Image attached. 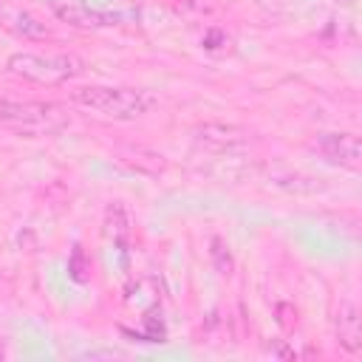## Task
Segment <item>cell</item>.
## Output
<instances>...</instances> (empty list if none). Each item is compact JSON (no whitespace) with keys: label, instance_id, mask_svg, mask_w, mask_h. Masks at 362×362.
Instances as JSON below:
<instances>
[{"label":"cell","instance_id":"1","mask_svg":"<svg viewBox=\"0 0 362 362\" xmlns=\"http://www.w3.org/2000/svg\"><path fill=\"white\" fill-rule=\"evenodd\" d=\"M71 102H76L79 107H88L93 113H102L107 119H116V122H133L156 105V96L150 90H141V88L90 85V88L74 90Z\"/></svg>","mask_w":362,"mask_h":362},{"label":"cell","instance_id":"2","mask_svg":"<svg viewBox=\"0 0 362 362\" xmlns=\"http://www.w3.org/2000/svg\"><path fill=\"white\" fill-rule=\"evenodd\" d=\"M8 74L37 82V85H62L85 71V62L76 54H34V51H17L6 62Z\"/></svg>","mask_w":362,"mask_h":362},{"label":"cell","instance_id":"3","mask_svg":"<svg viewBox=\"0 0 362 362\" xmlns=\"http://www.w3.org/2000/svg\"><path fill=\"white\" fill-rule=\"evenodd\" d=\"M0 122L6 124H14L17 130L23 133H31V136H45V133H57L62 130L71 116L62 105L57 102H40V99H25V102H17V99H0Z\"/></svg>","mask_w":362,"mask_h":362},{"label":"cell","instance_id":"4","mask_svg":"<svg viewBox=\"0 0 362 362\" xmlns=\"http://www.w3.org/2000/svg\"><path fill=\"white\" fill-rule=\"evenodd\" d=\"M249 130L238 127V124H226V122H204L195 127V141L206 150H232L249 141Z\"/></svg>","mask_w":362,"mask_h":362},{"label":"cell","instance_id":"5","mask_svg":"<svg viewBox=\"0 0 362 362\" xmlns=\"http://www.w3.org/2000/svg\"><path fill=\"white\" fill-rule=\"evenodd\" d=\"M317 150L328 161L342 164V167H356L359 156H362L359 136H354V133H322V136H317Z\"/></svg>","mask_w":362,"mask_h":362},{"label":"cell","instance_id":"6","mask_svg":"<svg viewBox=\"0 0 362 362\" xmlns=\"http://www.w3.org/2000/svg\"><path fill=\"white\" fill-rule=\"evenodd\" d=\"M48 6H51V11H54L59 20L71 23V25H76V28L110 25V20H113L110 14H102V11L88 8L82 0H48Z\"/></svg>","mask_w":362,"mask_h":362},{"label":"cell","instance_id":"7","mask_svg":"<svg viewBox=\"0 0 362 362\" xmlns=\"http://www.w3.org/2000/svg\"><path fill=\"white\" fill-rule=\"evenodd\" d=\"M0 20H3V25H8L14 34H20L25 40H45L51 34L48 25L40 17H34L31 11H25V8H3Z\"/></svg>","mask_w":362,"mask_h":362},{"label":"cell","instance_id":"8","mask_svg":"<svg viewBox=\"0 0 362 362\" xmlns=\"http://www.w3.org/2000/svg\"><path fill=\"white\" fill-rule=\"evenodd\" d=\"M337 337L339 345L351 354L362 348V325H359V308L354 303H342L337 311Z\"/></svg>","mask_w":362,"mask_h":362},{"label":"cell","instance_id":"9","mask_svg":"<svg viewBox=\"0 0 362 362\" xmlns=\"http://www.w3.org/2000/svg\"><path fill=\"white\" fill-rule=\"evenodd\" d=\"M105 232L116 240V243H124L127 232H130V218H127V209L113 201L107 209H105Z\"/></svg>","mask_w":362,"mask_h":362},{"label":"cell","instance_id":"10","mask_svg":"<svg viewBox=\"0 0 362 362\" xmlns=\"http://www.w3.org/2000/svg\"><path fill=\"white\" fill-rule=\"evenodd\" d=\"M68 274L76 280V283H85L90 277V260L85 257V252L79 246H74L71 257H68Z\"/></svg>","mask_w":362,"mask_h":362},{"label":"cell","instance_id":"11","mask_svg":"<svg viewBox=\"0 0 362 362\" xmlns=\"http://www.w3.org/2000/svg\"><path fill=\"white\" fill-rule=\"evenodd\" d=\"M209 255H212V263H215V269H218L221 274H232V255H229V246H226L221 238H212Z\"/></svg>","mask_w":362,"mask_h":362},{"label":"cell","instance_id":"12","mask_svg":"<svg viewBox=\"0 0 362 362\" xmlns=\"http://www.w3.org/2000/svg\"><path fill=\"white\" fill-rule=\"evenodd\" d=\"M277 314H280L277 320H280L283 328H291V325L297 322V308H291L288 303H280V305H277Z\"/></svg>","mask_w":362,"mask_h":362},{"label":"cell","instance_id":"13","mask_svg":"<svg viewBox=\"0 0 362 362\" xmlns=\"http://www.w3.org/2000/svg\"><path fill=\"white\" fill-rule=\"evenodd\" d=\"M3 356H6V351H3V348H0V359H3Z\"/></svg>","mask_w":362,"mask_h":362}]
</instances>
